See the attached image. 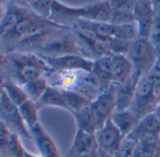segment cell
<instances>
[{
	"mask_svg": "<svg viewBox=\"0 0 160 157\" xmlns=\"http://www.w3.org/2000/svg\"><path fill=\"white\" fill-rule=\"evenodd\" d=\"M112 14L109 0H101L81 7H72L54 0L49 20L64 27H71L77 20L99 23H109Z\"/></svg>",
	"mask_w": 160,
	"mask_h": 157,
	"instance_id": "6da1fadb",
	"label": "cell"
},
{
	"mask_svg": "<svg viewBox=\"0 0 160 157\" xmlns=\"http://www.w3.org/2000/svg\"><path fill=\"white\" fill-rule=\"evenodd\" d=\"M4 65L10 71L11 79L20 86L46 77L52 71L39 55L28 52H12L6 55Z\"/></svg>",
	"mask_w": 160,
	"mask_h": 157,
	"instance_id": "7a4b0ae2",
	"label": "cell"
},
{
	"mask_svg": "<svg viewBox=\"0 0 160 157\" xmlns=\"http://www.w3.org/2000/svg\"><path fill=\"white\" fill-rule=\"evenodd\" d=\"M61 27L49 19L39 18L17 43L13 52H28L36 54L47 40Z\"/></svg>",
	"mask_w": 160,
	"mask_h": 157,
	"instance_id": "3957f363",
	"label": "cell"
},
{
	"mask_svg": "<svg viewBox=\"0 0 160 157\" xmlns=\"http://www.w3.org/2000/svg\"><path fill=\"white\" fill-rule=\"evenodd\" d=\"M36 54L46 56H63L69 55L82 56L75 36L69 27L58 29Z\"/></svg>",
	"mask_w": 160,
	"mask_h": 157,
	"instance_id": "277c9868",
	"label": "cell"
},
{
	"mask_svg": "<svg viewBox=\"0 0 160 157\" xmlns=\"http://www.w3.org/2000/svg\"><path fill=\"white\" fill-rule=\"evenodd\" d=\"M131 61L134 71L141 76L149 74L156 65L159 56L149 39L137 38L126 55Z\"/></svg>",
	"mask_w": 160,
	"mask_h": 157,
	"instance_id": "5b68a950",
	"label": "cell"
},
{
	"mask_svg": "<svg viewBox=\"0 0 160 157\" xmlns=\"http://www.w3.org/2000/svg\"><path fill=\"white\" fill-rule=\"evenodd\" d=\"M159 103L154 95L153 82L151 74L141 76L137 86L133 105L130 108L138 120L145 115L153 112Z\"/></svg>",
	"mask_w": 160,
	"mask_h": 157,
	"instance_id": "8992f818",
	"label": "cell"
},
{
	"mask_svg": "<svg viewBox=\"0 0 160 157\" xmlns=\"http://www.w3.org/2000/svg\"><path fill=\"white\" fill-rule=\"evenodd\" d=\"M0 120L11 132L18 135L20 137L32 139L30 132L20 113L19 106L4 91L0 95Z\"/></svg>",
	"mask_w": 160,
	"mask_h": 157,
	"instance_id": "52a82bcc",
	"label": "cell"
},
{
	"mask_svg": "<svg viewBox=\"0 0 160 157\" xmlns=\"http://www.w3.org/2000/svg\"><path fill=\"white\" fill-rule=\"evenodd\" d=\"M40 56L46 62V64L53 71L58 72L73 71L91 72L93 67V60L78 55H69L63 56Z\"/></svg>",
	"mask_w": 160,
	"mask_h": 157,
	"instance_id": "ba28073f",
	"label": "cell"
},
{
	"mask_svg": "<svg viewBox=\"0 0 160 157\" xmlns=\"http://www.w3.org/2000/svg\"><path fill=\"white\" fill-rule=\"evenodd\" d=\"M90 105L96 117L98 126L101 128L116 110V85L112 83L107 90L103 91Z\"/></svg>",
	"mask_w": 160,
	"mask_h": 157,
	"instance_id": "9c48e42d",
	"label": "cell"
},
{
	"mask_svg": "<svg viewBox=\"0 0 160 157\" xmlns=\"http://www.w3.org/2000/svg\"><path fill=\"white\" fill-rule=\"evenodd\" d=\"M95 139L100 149L115 153L121 146L124 136L109 118L95 133Z\"/></svg>",
	"mask_w": 160,
	"mask_h": 157,
	"instance_id": "30bf717a",
	"label": "cell"
},
{
	"mask_svg": "<svg viewBox=\"0 0 160 157\" xmlns=\"http://www.w3.org/2000/svg\"><path fill=\"white\" fill-rule=\"evenodd\" d=\"M29 132L42 157H62L56 142L40 122L31 127Z\"/></svg>",
	"mask_w": 160,
	"mask_h": 157,
	"instance_id": "8fae6325",
	"label": "cell"
},
{
	"mask_svg": "<svg viewBox=\"0 0 160 157\" xmlns=\"http://www.w3.org/2000/svg\"><path fill=\"white\" fill-rule=\"evenodd\" d=\"M140 77L141 75L134 71L132 77L128 81L116 85V110H125L131 108Z\"/></svg>",
	"mask_w": 160,
	"mask_h": 157,
	"instance_id": "7c38bea8",
	"label": "cell"
},
{
	"mask_svg": "<svg viewBox=\"0 0 160 157\" xmlns=\"http://www.w3.org/2000/svg\"><path fill=\"white\" fill-rule=\"evenodd\" d=\"M98 150V144L94 135L88 134L81 130H76L72 143L66 157H76L90 154Z\"/></svg>",
	"mask_w": 160,
	"mask_h": 157,
	"instance_id": "4fadbf2b",
	"label": "cell"
},
{
	"mask_svg": "<svg viewBox=\"0 0 160 157\" xmlns=\"http://www.w3.org/2000/svg\"><path fill=\"white\" fill-rule=\"evenodd\" d=\"M112 55L104 56L93 60L91 73L101 84L103 90H107L112 83Z\"/></svg>",
	"mask_w": 160,
	"mask_h": 157,
	"instance_id": "5bb4252c",
	"label": "cell"
},
{
	"mask_svg": "<svg viewBox=\"0 0 160 157\" xmlns=\"http://www.w3.org/2000/svg\"><path fill=\"white\" fill-rule=\"evenodd\" d=\"M112 80L120 85L128 81L134 73V67L126 56L112 55Z\"/></svg>",
	"mask_w": 160,
	"mask_h": 157,
	"instance_id": "9a60e30c",
	"label": "cell"
},
{
	"mask_svg": "<svg viewBox=\"0 0 160 157\" xmlns=\"http://www.w3.org/2000/svg\"><path fill=\"white\" fill-rule=\"evenodd\" d=\"M135 139H138L146 135H152L160 137V121L154 112H151L141 118L135 129L129 134Z\"/></svg>",
	"mask_w": 160,
	"mask_h": 157,
	"instance_id": "2e32d148",
	"label": "cell"
},
{
	"mask_svg": "<svg viewBox=\"0 0 160 157\" xmlns=\"http://www.w3.org/2000/svg\"><path fill=\"white\" fill-rule=\"evenodd\" d=\"M75 120L77 130H81L91 135H95L96 131L99 129L98 122L91 105H88L81 110H78L72 113Z\"/></svg>",
	"mask_w": 160,
	"mask_h": 157,
	"instance_id": "e0dca14e",
	"label": "cell"
},
{
	"mask_svg": "<svg viewBox=\"0 0 160 157\" xmlns=\"http://www.w3.org/2000/svg\"><path fill=\"white\" fill-rule=\"evenodd\" d=\"M111 120L124 137L135 129L138 122L137 117L131 109L115 110L111 116Z\"/></svg>",
	"mask_w": 160,
	"mask_h": 157,
	"instance_id": "ac0fdd59",
	"label": "cell"
},
{
	"mask_svg": "<svg viewBox=\"0 0 160 157\" xmlns=\"http://www.w3.org/2000/svg\"><path fill=\"white\" fill-rule=\"evenodd\" d=\"M39 109L43 107H58L68 111V107L65 104L62 92L60 90L49 86L42 98L36 103Z\"/></svg>",
	"mask_w": 160,
	"mask_h": 157,
	"instance_id": "d6986e66",
	"label": "cell"
},
{
	"mask_svg": "<svg viewBox=\"0 0 160 157\" xmlns=\"http://www.w3.org/2000/svg\"><path fill=\"white\" fill-rule=\"evenodd\" d=\"M2 88L3 91L7 94V96L18 106L22 105L24 103L29 100L23 88L17 83H15L13 80H12L11 78H8V79L2 81Z\"/></svg>",
	"mask_w": 160,
	"mask_h": 157,
	"instance_id": "ffe728a7",
	"label": "cell"
},
{
	"mask_svg": "<svg viewBox=\"0 0 160 157\" xmlns=\"http://www.w3.org/2000/svg\"><path fill=\"white\" fill-rule=\"evenodd\" d=\"M21 87L25 91L28 99L34 103H37L44 94L46 90L48 89L49 84H48L46 77H42V78L33 80L31 82H28Z\"/></svg>",
	"mask_w": 160,
	"mask_h": 157,
	"instance_id": "44dd1931",
	"label": "cell"
},
{
	"mask_svg": "<svg viewBox=\"0 0 160 157\" xmlns=\"http://www.w3.org/2000/svg\"><path fill=\"white\" fill-rule=\"evenodd\" d=\"M61 91V90H60ZM65 104L68 107V112L71 114L72 112L81 110L82 108L91 105V101L85 96L71 91H61Z\"/></svg>",
	"mask_w": 160,
	"mask_h": 157,
	"instance_id": "7402d4cb",
	"label": "cell"
},
{
	"mask_svg": "<svg viewBox=\"0 0 160 157\" xmlns=\"http://www.w3.org/2000/svg\"><path fill=\"white\" fill-rule=\"evenodd\" d=\"M20 113L23 117L24 121L26 122L28 130L40 122L39 120V108L36 105V103L28 100L26 103H24L22 105L19 106Z\"/></svg>",
	"mask_w": 160,
	"mask_h": 157,
	"instance_id": "603a6c76",
	"label": "cell"
},
{
	"mask_svg": "<svg viewBox=\"0 0 160 157\" xmlns=\"http://www.w3.org/2000/svg\"><path fill=\"white\" fill-rule=\"evenodd\" d=\"M113 38L121 39L127 42H134L138 38V29L137 23H131L122 26H115Z\"/></svg>",
	"mask_w": 160,
	"mask_h": 157,
	"instance_id": "cb8c5ba5",
	"label": "cell"
},
{
	"mask_svg": "<svg viewBox=\"0 0 160 157\" xmlns=\"http://www.w3.org/2000/svg\"><path fill=\"white\" fill-rule=\"evenodd\" d=\"M136 22L151 19L154 16V11L151 0H138L133 10Z\"/></svg>",
	"mask_w": 160,
	"mask_h": 157,
	"instance_id": "d4e9b609",
	"label": "cell"
},
{
	"mask_svg": "<svg viewBox=\"0 0 160 157\" xmlns=\"http://www.w3.org/2000/svg\"><path fill=\"white\" fill-rule=\"evenodd\" d=\"M138 144V141L137 139H135L130 135H126L117 151L114 153V157H133L136 152Z\"/></svg>",
	"mask_w": 160,
	"mask_h": 157,
	"instance_id": "484cf974",
	"label": "cell"
},
{
	"mask_svg": "<svg viewBox=\"0 0 160 157\" xmlns=\"http://www.w3.org/2000/svg\"><path fill=\"white\" fill-rule=\"evenodd\" d=\"M27 150L21 142V137L12 133L7 150V157H25Z\"/></svg>",
	"mask_w": 160,
	"mask_h": 157,
	"instance_id": "4316f807",
	"label": "cell"
},
{
	"mask_svg": "<svg viewBox=\"0 0 160 157\" xmlns=\"http://www.w3.org/2000/svg\"><path fill=\"white\" fill-rule=\"evenodd\" d=\"M54 0H35L30 6V10L40 17L49 19Z\"/></svg>",
	"mask_w": 160,
	"mask_h": 157,
	"instance_id": "83f0119b",
	"label": "cell"
},
{
	"mask_svg": "<svg viewBox=\"0 0 160 157\" xmlns=\"http://www.w3.org/2000/svg\"><path fill=\"white\" fill-rule=\"evenodd\" d=\"M133 42H127L117 38H112L109 41V48L111 55L114 56H126L129 52Z\"/></svg>",
	"mask_w": 160,
	"mask_h": 157,
	"instance_id": "f1b7e54d",
	"label": "cell"
},
{
	"mask_svg": "<svg viewBox=\"0 0 160 157\" xmlns=\"http://www.w3.org/2000/svg\"><path fill=\"white\" fill-rule=\"evenodd\" d=\"M149 40L152 42V44L154 46V48L160 57V12L154 13Z\"/></svg>",
	"mask_w": 160,
	"mask_h": 157,
	"instance_id": "f546056e",
	"label": "cell"
},
{
	"mask_svg": "<svg viewBox=\"0 0 160 157\" xmlns=\"http://www.w3.org/2000/svg\"><path fill=\"white\" fill-rule=\"evenodd\" d=\"M135 16L133 12H124V11H112L111 18L109 23L114 26H122L126 24L135 23Z\"/></svg>",
	"mask_w": 160,
	"mask_h": 157,
	"instance_id": "4dcf8cb0",
	"label": "cell"
},
{
	"mask_svg": "<svg viewBox=\"0 0 160 157\" xmlns=\"http://www.w3.org/2000/svg\"><path fill=\"white\" fill-rule=\"evenodd\" d=\"M138 0H109L112 11L133 12Z\"/></svg>",
	"mask_w": 160,
	"mask_h": 157,
	"instance_id": "1f68e13d",
	"label": "cell"
},
{
	"mask_svg": "<svg viewBox=\"0 0 160 157\" xmlns=\"http://www.w3.org/2000/svg\"><path fill=\"white\" fill-rule=\"evenodd\" d=\"M12 133V132H11L4 124L1 125V130H0V155H2L3 157H7V150Z\"/></svg>",
	"mask_w": 160,
	"mask_h": 157,
	"instance_id": "d6a6232c",
	"label": "cell"
},
{
	"mask_svg": "<svg viewBox=\"0 0 160 157\" xmlns=\"http://www.w3.org/2000/svg\"><path fill=\"white\" fill-rule=\"evenodd\" d=\"M34 1L35 0H9V2H12L17 5L27 7V8H30V6L34 3Z\"/></svg>",
	"mask_w": 160,
	"mask_h": 157,
	"instance_id": "836d02e7",
	"label": "cell"
},
{
	"mask_svg": "<svg viewBox=\"0 0 160 157\" xmlns=\"http://www.w3.org/2000/svg\"><path fill=\"white\" fill-rule=\"evenodd\" d=\"M97 157H114V154L109 152V151H107L103 149H100L98 147V151H97Z\"/></svg>",
	"mask_w": 160,
	"mask_h": 157,
	"instance_id": "e575fe53",
	"label": "cell"
},
{
	"mask_svg": "<svg viewBox=\"0 0 160 157\" xmlns=\"http://www.w3.org/2000/svg\"><path fill=\"white\" fill-rule=\"evenodd\" d=\"M154 12H160V0H151Z\"/></svg>",
	"mask_w": 160,
	"mask_h": 157,
	"instance_id": "d590c367",
	"label": "cell"
},
{
	"mask_svg": "<svg viewBox=\"0 0 160 157\" xmlns=\"http://www.w3.org/2000/svg\"><path fill=\"white\" fill-rule=\"evenodd\" d=\"M5 4L2 3V2H0V22H1L2 18L4 17L5 15V12H6V8L7 7H4Z\"/></svg>",
	"mask_w": 160,
	"mask_h": 157,
	"instance_id": "8d00e7d4",
	"label": "cell"
},
{
	"mask_svg": "<svg viewBox=\"0 0 160 157\" xmlns=\"http://www.w3.org/2000/svg\"><path fill=\"white\" fill-rule=\"evenodd\" d=\"M153 112L155 113V115L157 116V118H158V120H159V121H160V103L157 105V106L155 107V109H154Z\"/></svg>",
	"mask_w": 160,
	"mask_h": 157,
	"instance_id": "74e56055",
	"label": "cell"
},
{
	"mask_svg": "<svg viewBox=\"0 0 160 157\" xmlns=\"http://www.w3.org/2000/svg\"><path fill=\"white\" fill-rule=\"evenodd\" d=\"M133 157H140V155H139V153H138V147H137V149H136V152H135V154H134Z\"/></svg>",
	"mask_w": 160,
	"mask_h": 157,
	"instance_id": "f35d334b",
	"label": "cell"
},
{
	"mask_svg": "<svg viewBox=\"0 0 160 157\" xmlns=\"http://www.w3.org/2000/svg\"><path fill=\"white\" fill-rule=\"evenodd\" d=\"M154 157H160V147H159V149H158V150H157V152H156Z\"/></svg>",
	"mask_w": 160,
	"mask_h": 157,
	"instance_id": "ab89813d",
	"label": "cell"
},
{
	"mask_svg": "<svg viewBox=\"0 0 160 157\" xmlns=\"http://www.w3.org/2000/svg\"><path fill=\"white\" fill-rule=\"evenodd\" d=\"M2 91H3V88H2V82H0V95H1Z\"/></svg>",
	"mask_w": 160,
	"mask_h": 157,
	"instance_id": "60d3db41",
	"label": "cell"
},
{
	"mask_svg": "<svg viewBox=\"0 0 160 157\" xmlns=\"http://www.w3.org/2000/svg\"><path fill=\"white\" fill-rule=\"evenodd\" d=\"M8 1H9V0H0V2H2V3H4V4H6Z\"/></svg>",
	"mask_w": 160,
	"mask_h": 157,
	"instance_id": "b9f144b4",
	"label": "cell"
},
{
	"mask_svg": "<svg viewBox=\"0 0 160 157\" xmlns=\"http://www.w3.org/2000/svg\"><path fill=\"white\" fill-rule=\"evenodd\" d=\"M1 125H2V123H1V120H0V130H1Z\"/></svg>",
	"mask_w": 160,
	"mask_h": 157,
	"instance_id": "7bdbcfd3",
	"label": "cell"
},
{
	"mask_svg": "<svg viewBox=\"0 0 160 157\" xmlns=\"http://www.w3.org/2000/svg\"><path fill=\"white\" fill-rule=\"evenodd\" d=\"M36 157H42L41 155H36Z\"/></svg>",
	"mask_w": 160,
	"mask_h": 157,
	"instance_id": "ee69618b",
	"label": "cell"
}]
</instances>
